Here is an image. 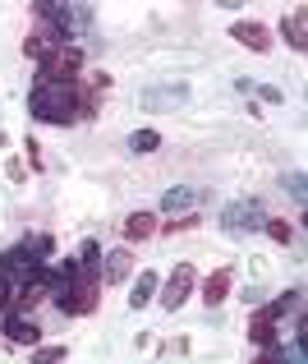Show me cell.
Listing matches in <instances>:
<instances>
[{
	"label": "cell",
	"instance_id": "obj_1",
	"mask_svg": "<svg viewBox=\"0 0 308 364\" xmlns=\"http://www.w3.org/2000/svg\"><path fill=\"white\" fill-rule=\"evenodd\" d=\"M28 111H33V120H46V124H74L79 120V83L37 74L33 92H28Z\"/></svg>",
	"mask_w": 308,
	"mask_h": 364
},
{
	"label": "cell",
	"instance_id": "obj_2",
	"mask_svg": "<svg viewBox=\"0 0 308 364\" xmlns=\"http://www.w3.org/2000/svg\"><path fill=\"white\" fill-rule=\"evenodd\" d=\"M37 272H42V258H37L28 245H14V249H5V254H0V277H5L14 291H18L23 282H33Z\"/></svg>",
	"mask_w": 308,
	"mask_h": 364
},
{
	"label": "cell",
	"instance_id": "obj_3",
	"mask_svg": "<svg viewBox=\"0 0 308 364\" xmlns=\"http://www.w3.org/2000/svg\"><path fill=\"white\" fill-rule=\"evenodd\" d=\"M37 74H46V79H60V83H79V74H83V51H79V46H60V51H55Z\"/></svg>",
	"mask_w": 308,
	"mask_h": 364
},
{
	"label": "cell",
	"instance_id": "obj_4",
	"mask_svg": "<svg viewBox=\"0 0 308 364\" xmlns=\"http://www.w3.org/2000/svg\"><path fill=\"white\" fill-rule=\"evenodd\" d=\"M221 226H226L230 235H248V231H258L263 226V203H230L226 208V217H221Z\"/></svg>",
	"mask_w": 308,
	"mask_h": 364
},
{
	"label": "cell",
	"instance_id": "obj_5",
	"mask_svg": "<svg viewBox=\"0 0 308 364\" xmlns=\"http://www.w3.org/2000/svg\"><path fill=\"white\" fill-rule=\"evenodd\" d=\"M194 282H198V277H194V267H189V263H180L175 272H170L166 291H161V309H170V314H175L180 304H185L189 295H194Z\"/></svg>",
	"mask_w": 308,
	"mask_h": 364
},
{
	"label": "cell",
	"instance_id": "obj_6",
	"mask_svg": "<svg viewBox=\"0 0 308 364\" xmlns=\"http://www.w3.org/2000/svg\"><path fill=\"white\" fill-rule=\"evenodd\" d=\"M5 337L14 341V346H37V341H42V323H37V314L9 309L5 314Z\"/></svg>",
	"mask_w": 308,
	"mask_h": 364
},
{
	"label": "cell",
	"instance_id": "obj_7",
	"mask_svg": "<svg viewBox=\"0 0 308 364\" xmlns=\"http://www.w3.org/2000/svg\"><path fill=\"white\" fill-rule=\"evenodd\" d=\"M189 102L185 83H161V88H143V107L148 111H180Z\"/></svg>",
	"mask_w": 308,
	"mask_h": 364
},
{
	"label": "cell",
	"instance_id": "obj_8",
	"mask_svg": "<svg viewBox=\"0 0 308 364\" xmlns=\"http://www.w3.org/2000/svg\"><path fill=\"white\" fill-rule=\"evenodd\" d=\"M106 92H111V74H106V70H92L88 83L79 88V120L83 116H97V107H101Z\"/></svg>",
	"mask_w": 308,
	"mask_h": 364
},
{
	"label": "cell",
	"instance_id": "obj_9",
	"mask_svg": "<svg viewBox=\"0 0 308 364\" xmlns=\"http://www.w3.org/2000/svg\"><path fill=\"white\" fill-rule=\"evenodd\" d=\"M129 272H133V249H129V245L106 249V254H101V282H106V286H120Z\"/></svg>",
	"mask_w": 308,
	"mask_h": 364
},
{
	"label": "cell",
	"instance_id": "obj_10",
	"mask_svg": "<svg viewBox=\"0 0 308 364\" xmlns=\"http://www.w3.org/2000/svg\"><path fill=\"white\" fill-rule=\"evenodd\" d=\"M230 37H235L239 46H248V51H258V55H263V51H272V33H267L263 23H248V18L230 28Z\"/></svg>",
	"mask_w": 308,
	"mask_h": 364
},
{
	"label": "cell",
	"instance_id": "obj_11",
	"mask_svg": "<svg viewBox=\"0 0 308 364\" xmlns=\"http://www.w3.org/2000/svg\"><path fill=\"white\" fill-rule=\"evenodd\" d=\"M276 328H281V318L272 314V304H263V309L253 314V328H248L253 346H276Z\"/></svg>",
	"mask_w": 308,
	"mask_h": 364
},
{
	"label": "cell",
	"instance_id": "obj_12",
	"mask_svg": "<svg viewBox=\"0 0 308 364\" xmlns=\"http://www.w3.org/2000/svg\"><path fill=\"white\" fill-rule=\"evenodd\" d=\"M230 282H235V267H216V272L203 282V304L207 309H216V304L230 295Z\"/></svg>",
	"mask_w": 308,
	"mask_h": 364
},
{
	"label": "cell",
	"instance_id": "obj_13",
	"mask_svg": "<svg viewBox=\"0 0 308 364\" xmlns=\"http://www.w3.org/2000/svg\"><path fill=\"white\" fill-rule=\"evenodd\" d=\"M281 37L295 46V51H308V14L304 9H295V14L281 18Z\"/></svg>",
	"mask_w": 308,
	"mask_h": 364
},
{
	"label": "cell",
	"instance_id": "obj_14",
	"mask_svg": "<svg viewBox=\"0 0 308 364\" xmlns=\"http://www.w3.org/2000/svg\"><path fill=\"white\" fill-rule=\"evenodd\" d=\"M55 51H60V42H55V37H46V33H28V42H23V55H28V60L46 65Z\"/></svg>",
	"mask_w": 308,
	"mask_h": 364
},
{
	"label": "cell",
	"instance_id": "obj_15",
	"mask_svg": "<svg viewBox=\"0 0 308 364\" xmlns=\"http://www.w3.org/2000/svg\"><path fill=\"white\" fill-rule=\"evenodd\" d=\"M148 235H157V217L152 213H129L124 217V240H148Z\"/></svg>",
	"mask_w": 308,
	"mask_h": 364
},
{
	"label": "cell",
	"instance_id": "obj_16",
	"mask_svg": "<svg viewBox=\"0 0 308 364\" xmlns=\"http://www.w3.org/2000/svg\"><path fill=\"white\" fill-rule=\"evenodd\" d=\"M152 300H157V272L143 267V277L133 282V291H129V304H133V309H143V304H152Z\"/></svg>",
	"mask_w": 308,
	"mask_h": 364
},
{
	"label": "cell",
	"instance_id": "obj_17",
	"mask_svg": "<svg viewBox=\"0 0 308 364\" xmlns=\"http://www.w3.org/2000/svg\"><path fill=\"white\" fill-rule=\"evenodd\" d=\"M129 148H133V152H157V148H161V134H157V129H133V134H129Z\"/></svg>",
	"mask_w": 308,
	"mask_h": 364
},
{
	"label": "cell",
	"instance_id": "obj_18",
	"mask_svg": "<svg viewBox=\"0 0 308 364\" xmlns=\"http://www.w3.org/2000/svg\"><path fill=\"white\" fill-rule=\"evenodd\" d=\"M189 203H194V189H166V194H161V208H166V213H185Z\"/></svg>",
	"mask_w": 308,
	"mask_h": 364
},
{
	"label": "cell",
	"instance_id": "obj_19",
	"mask_svg": "<svg viewBox=\"0 0 308 364\" xmlns=\"http://www.w3.org/2000/svg\"><path fill=\"white\" fill-rule=\"evenodd\" d=\"M70 355V346H33V364H60Z\"/></svg>",
	"mask_w": 308,
	"mask_h": 364
},
{
	"label": "cell",
	"instance_id": "obj_20",
	"mask_svg": "<svg viewBox=\"0 0 308 364\" xmlns=\"http://www.w3.org/2000/svg\"><path fill=\"white\" fill-rule=\"evenodd\" d=\"M263 226H267V235H272L276 245H290V240H295V226L281 222V217H272V222H263Z\"/></svg>",
	"mask_w": 308,
	"mask_h": 364
},
{
	"label": "cell",
	"instance_id": "obj_21",
	"mask_svg": "<svg viewBox=\"0 0 308 364\" xmlns=\"http://www.w3.org/2000/svg\"><path fill=\"white\" fill-rule=\"evenodd\" d=\"M70 18H74V37L92 28V5H70Z\"/></svg>",
	"mask_w": 308,
	"mask_h": 364
},
{
	"label": "cell",
	"instance_id": "obj_22",
	"mask_svg": "<svg viewBox=\"0 0 308 364\" xmlns=\"http://www.w3.org/2000/svg\"><path fill=\"white\" fill-rule=\"evenodd\" d=\"M28 249H33V254L37 258H46V254H51V249H55V240H51V235H28V240H23Z\"/></svg>",
	"mask_w": 308,
	"mask_h": 364
},
{
	"label": "cell",
	"instance_id": "obj_23",
	"mask_svg": "<svg viewBox=\"0 0 308 364\" xmlns=\"http://www.w3.org/2000/svg\"><path fill=\"white\" fill-rule=\"evenodd\" d=\"M161 355H166V360H175V355H189V337H175V341H166V346H161Z\"/></svg>",
	"mask_w": 308,
	"mask_h": 364
},
{
	"label": "cell",
	"instance_id": "obj_24",
	"mask_svg": "<svg viewBox=\"0 0 308 364\" xmlns=\"http://www.w3.org/2000/svg\"><path fill=\"white\" fill-rule=\"evenodd\" d=\"M23 152H28V166L42 171V148H37V139H28V143H23Z\"/></svg>",
	"mask_w": 308,
	"mask_h": 364
},
{
	"label": "cell",
	"instance_id": "obj_25",
	"mask_svg": "<svg viewBox=\"0 0 308 364\" xmlns=\"http://www.w3.org/2000/svg\"><path fill=\"white\" fill-rule=\"evenodd\" d=\"M189 226H198V217H175V222H166L161 231H166V235H175V231H189Z\"/></svg>",
	"mask_w": 308,
	"mask_h": 364
},
{
	"label": "cell",
	"instance_id": "obj_26",
	"mask_svg": "<svg viewBox=\"0 0 308 364\" xmlns=\"http://www.w3.org/2000/svg\"><path fill=\"white\" fill-rule=\"evenodd\" d=\"M9 304H14V286L0 277V314H9Z\"/></svg>",
	"mask_w": 308,
	"mask_h": 364
},
{
	"label": "cell",
	"instance_id": "obj_27",
	"mask_svg": "<svg viewBox=\"0 0 308 364\" xmlns=\"http://www.w3.org/2000/svg\"><path fill=\"white\" fill-rule=\"evenodd\" d=\"M5 176L14 180V185H23V180H28V166H23V161H9V166H5Z\"/></svg>",
	"mask_w": 308,
	"mask_h": 364
},
{
	"label": "cell",
	"instance_id": "obj_28",
	"mask_svg": "<svg viewBox=\"0 0 308 364\" xmlns=\"http://www.w3.org/2000/svg\"><path fill=\"white\" fill-rule=\"evenodd\" d=\"M285 189L295 194V203H304V176H285Z\"/></svg>",
	"mask_w": 308,
	"mask_h": 364
},
{
	"label": "cell",
	"instance_id": "obj_29",
	"mask_svg": "<svg viewBox=\"0 0 308 364\" xmlns=\"http://www.w3.org/2000/svg\"><path fill=\"white\" fill-rule=\"evenodd\" d=\"M253 364H285V355H281V350H276V346H267V350H263V355H258Z\"/></svg>",
	"mask_w": 308,
	"mask_h": 364
}]
</instances>
